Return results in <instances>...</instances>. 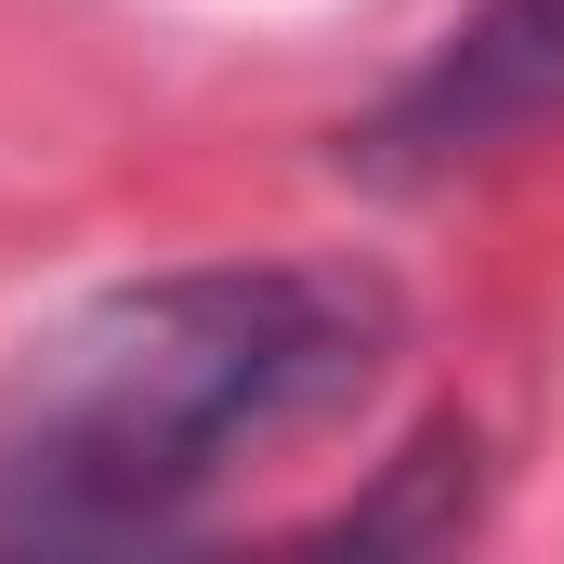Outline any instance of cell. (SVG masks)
I'll return each mask as SVG.
<instances>
[{
	"instance_id": "obj_1",
	"label": "cell",
	"mask_w": 564,
	"mask_h": 564,
	"mask_svg": "<svg viewBox=\"0 0 564 564\" xmlns=\"http://www.w3.org/2000/svg\"><path fill=\"white\" fill-rule=\"evenodd\" d=\"M408 315L368 263H171L53 315L0 381V552L171 539L263 446L341 421Z\"/></svg>"
},
{
	"instance_id": "obj_2",
	"label": "cell",
	"mask_w": 564,
	"mask_h": 564,
	"mask_svg": "<svg viewBox=\"0 0 564 564\" xmlns=\"http://www.w3.org/2000/svg\"><path fill=\"white\" fill-rule=\"evenodd\" d=\"M564 119V0H473L459 40L355 132L368 171H459Z\"/></svg>"
}]
</instances>
